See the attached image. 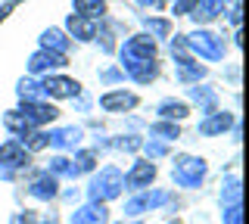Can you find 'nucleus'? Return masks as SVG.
Instances as JSON below:
<instances>
[{"label": "nucleus", "mask_w": 249, "mask_h": 224, "mask_svg": "<svg viewBox=\"0 0 249 224\" xmlns=\"http://www.w3.org/2000/svg\"><path fill=\"white\" fill-rule=\"evenodd\" d=\"M153 56H156V44L150 37H143V34L131 37V41L124 44V50H122V63L137 81H150L153 78Z\"/></svg>", "instance_id": "nucleus-1"}, {"label": "nucleus", "mask_w": 249, "mask_h": 224, "mask_svg": "<svg viewBox=\"0 0 249 224\" xmlns=\"http://www.w3.org/2000/svg\"><path fill=\"white\" fill-rule=\"evenodd\" d=\"M206 177V162L196 156H181L175 159V181L181 187H199V181Z\"/></svg>", "instance_id": "nucleus-2"}, {"label": "nucleus", "mask_w": 249, "mask_h": 224, "mask_svg": "<svg viewBox=\"0 0 249 224\" xmlns=\"http://www.w3.org/2000/svg\"><path fill=\"white\" fill-rule=\"evenodd\" d=\"M122 187H124V177L115 168H103L90 184V199H112L122 193Z\"/></svg>", "instance_id": "nucleus-3"}, {"label": "nucleus", "mask_w": 249, "mask_h": 224, "mask_svg": "<svg viewBox=\"0 0 249 224\" xmlns=\"http://www.w3.org/2000/svg\"><path fill=\"white\" fill-rule=\"evenodd\" d=\"M187 47H190L193 53H199V56H206V59H221V37L212 34V32H193V34H187Z\"/></svg>", "instance_id": "nucleus-4"}, {"label": "nucleus", "mask_w": 249, "mask_h": 224, "mask_svg": "<svg viewBox=\"0 0 249 224\" xmlns=\"http://www.w3.org/2000/svg\"><path fill=\"white\" fill-rule=\"evenodd\" d=\"M41 94H47V97H75L78 94V81H72V78H62V75H50L44 84H41Z\"/></svg>", "instance_id": "nucleus-5"}, {"label": "nucleus", "mask_w": 249, "mask_h": 224, "mask_svg": "<svg viewBox=\"0 0 249 224\" xmlns=\"http://www.w3.org/2000/svg\"><path fill=\"white\" fill-rule=\"evenodd\" d=\"M22 115H25L31 125H44V121H53V119H56V109H53L50 103H35V100H25Z\"/></svg>", "instance_id": "nucleus-6"}, {"label": "nucleus", "mask_w": 249, "mask_h": 224, "mask_svg": "<svg viewBox=\"0 0 249 224\" xmlns=\"http://www.w3.org/2000/svg\"><path fill=\"white\" fill-rule=\"evenodd\" d=\"M153 177H156V165H153V162H137V165L128 172V177H124V184L134 187V190H140V187H150Z\"/></svg>", "instance_id": "nucleus-7"}, {"label": "nucleus", "mask_w": 249, "mask_h": 224, "mask_svg": "<svg viewBox=\"0 0 249 224\" xmlns=\"http://www.w3.org/2000/svg\"><path fill=\"white\" fill-rule=\"evenodd\" d=\"M56 66H66V53H53V50H41L28 59V69L31 72H47V69H56Z\"/></svg>", "instance_id": "nucleus-8"}, {"label": "nucleus", "mask_w": 249, "mask_h": 224, "mask_svg": "<svg viewBox=\"0 0 249 224\" xmlns=\"http://www.w3.org/2000/svg\"><path fill=\"white\" fill-rule=\"evenodd\" d=\"M25 159H28V153H25V146L19 140H6L0 146V162H3V165L19 168V165H25Z\"/></svg>", "instance_id": "nucleus-9"}, {"label": "nucleus", "mask_w": 249, "mask_h": 224, "mask_svg": "<svg viewBox=\"0 0 249 224\" xmlns=\"http://www.w3.org/2000/svg\"><path fill=\"white\" fill-rule=\"evenodd\" d=\"M137 103L134 94H128V90H112V94H103L100 97V106L109 112H119V109H131V106Z\"/></svg>", "instance_id": "nucleus-10"}, {"label": "nucleus", "mask_w": 249, "mask_h": 224, "mask_svg": "<svg viewBox=\"0 0 249 224\" xmlns=\"http://www.w3.org/2000/svg\"><path fill=\"white\" fill-rule=\"evenodd\" d=\"M221 6H224V0H196L193 10H190V16L196 22H209V19H215L218 13H221Z\"/></svg>", "instance_id": "nucleus-11"}, {"label": "nucleus", "mask_w": 249, "mask_h": 224, "mask_svg": "<svg viewBox=\"0 0 249 224\" xmlns=\"http://www.w3.org/2000/svg\"><path fill=\"white\" fill-rule=\"evenodd\" d=\"M69 32H72L75 37H81V41H90V37L97 34V22L84 19V16H72L69 19Z\"/></svg>", "instance_id": "nucleus-12"}, {"label": "nucleus", "mask_w": 249, "mask_h": 224, "mask_svg": "<svg viewBox=\"0 0 249 224\" xmlns=\"http://www.w3.org/2000/svg\"><path fill=\"white\" fill-rule=\"evenodd\" d=\"M103 221H106L103 206H84L72 215V224H103Z\"/></svg>", "instance_id": "nucleus-13"}, {"label": "nucleus", "mask_w": 249, "mask_h": 224, "mask_svg": "<svg viewBox=\"0 0 249 224\" xmlns=\"http://www.w3.org/2000/svg\"><path fill=\"white\" fill-rule=\"evenodd\" d=\"M3 121H6V128H10L13 134H19V137H28L31 131H35V125H31V121H28L22 112H6Z\"/></svg>", "instance_id": "nucleus-14"}, {"label": "nucleus", "mask_w": 249, "mask_h": 224, "mask_svg": "<svg viewBox=\"0 0 249 224\" xmlns=\"http://www.w3.org/2000/svg\"><path fill=\"white\" fill-rule=\"evenodd\" d=\"M31 193H35L37 199H50V196H56V177H53V174H41L35 184H31Z\"/></svg>", "instance_id": "nucleus-15"}, {"label": "nucleus", "mask_w": 249, "mask_h": 224, "mask_svg": "<svg viewBox=\"0 0 249 224\" xmlns=\"http://www.w3.org/2000/svg\"><path fill=\"white\" fill-rule=\"evenodd\" d=\"M41 47L53 50V53H66V34H62L59 28H50V32L41 34Z\"/></svg>", "instance_id": "nucleus-16"}, {"label": "nucleus", "mask_w": 249, "mask_h": 224, "mask_svg": "<svg viewBox=\"0 0 249 224\" xmlns=\"http://www.w3.org/2000/svg\"><path fill=\"white\" fill-rule=\"evenodd\" d=\"M228 128H231V115L228 112H218V115H212V119H206L199 125L202 134H221V131H228Z\"/></svg>", "instance_id": "nucleus-17"}, {"label": "nucleus", "mask_w": 249, "mask_h": 224, "mask_svg": "<svg viewBox=\"0 0 249 224\" xmlns=\"http://www.w3.org/2000/svg\"><path fill=\"white\" fill-rule=\"evenodd\" d=\"M75 16H84V19L103 16V0H75Z\"/></svg>", "instance_id": "nucleus-18"}, {"label": "nucleus", "mask_w": 249, "mask_h": 224, "mask_svg": "<svg viewBox=\"0 0 249 224\" xmlns=\"http://www.w3.org/2000/svg\"><path fill=\"white\" fill-rule=\"evenodd\" d=\"M162 203H168L165 193H156V196H140V199H134V203L128 206V212H131V215H140L143 208H150V206H162Z\"/></svg>", "instance_id": "nucleus-19"}, {"label": "nucleus", "mask_w": 249, "mask_h": 224, "mask_svg": "<svg viewBox=\"0 0 249 224\" xmlns=\"http://www.w3.org/2000/svg\"><path fill=\"white\" fill-rule=\"evenodd\" d=\"M47 137H50V143H56V146H72V143H78L81 131H78V128H62V131H56V134H47Z\"/></svg>", "instance_id": "nucleus-20"}, {"label": "nucleus", "mask_w": 249, "mask_h": 224, "mask_svg": "<svg viewBox=\"0 0 249 224\" xmlns=\"http://www.w3.org/2000/svg\"><path fill=\"white\" fill-rule=\"evenodd\" d=\"M159 112L165 115V119H184V115H187V106L184 103H171V100H168V103L159 106Z\"/></svg>", "instance_id": "nucleus-21"}, {"label": "nucleus", "mask_w": 249, "mask_h": 224, "mask_svg": "<svg viewBox=\"0 0 249 224\" xmlns=\"http://www.w3.org/2000/svg\"><path fill=\"white\" fill-rule=\"evenodd\" d=\"M53 172H59V174H78V165H69V159H53Z\"/></svg>", "instance_id": "nucleus-22"}, {"label": "nucleus", "mask_w": 249, "mask_h": 224, "mask_svg": "<svg viewBox=\"0 0 249 224\" xmlns=\"http://www.w3.org/2000/svg\"><path fill=\"white\" fill-rule=\"evenodd\" d=\"M153 134H162V137H178V128H175V125H165V121H159V125H153Z\"/></svg>", "instance_id": "nucleus-23"}, {"label": "nucleus", "mask_w": 249, "mask_h": 224, "mask_svg": "<svg viewBox=\"0 0 249 224\" xmlns=\"http://www.w3.org/2000/svg\"><path fill=\"white\" fill-rule=\"evenodd\" d=\"M193 3H196V0H178L175 10H178V13H190V10H193Z\"/></svg>", "instance_id": "nucleus-24"}, {"label": "nucleus", "mask_w": 249, "mask_h": 224, "mask_svg": "<svg viewBox=\"0 0 249 224\" xmlns=\"http://www.w3.org/2000/svg\"><path fill=\"white\" fill-rule=\"evenodd\" d=\"M228 224H240V206H231L228 208Z\"/></svg>", "instance_id": "nucleus-25"}, {"label": "nucleus", "mask_w": 249, "mask_h": 224, "mask_svg": "<svg viewBox=\"0 0 249 224\" xmlns=\"http://www.w3.org/2000/svg\"><path fill=\"white\" fill-rule=\"evenodd\" d=\"M150 28H153L156 34H165V32H168V22H162V19H159V22H150Z\"/></svg>", "instance_id": "nucleus-26"}, {"label": "nucleus", "mask_w": 249, "mask_h": 224, "mask_svg": "<svg viewBox=\"0 0 249 224\" xmlns=\"http://www.w3.org/2000/svg\"><path fill=\"white\" fill-rule=\"evenodd\" d=\"M146 153H150V156H162V153H165V150H162L159 143H150V146H146Z\"/></svg>", "instance_id": "nucleus-27"}, {"label": "nucleus", "mask_w": 249, "mask_h": 224, "mask_svg": "<svg viewBox=\"0 0 249 224\" xmlns=\"http://www.w3.org/2000/svg\"><path fill=\"white\" fill-rule=\"evenodd\" d=\"M231 10H233V13H231V19H233V22H240V0H233Z\"/></svg>", "instance_id": "nucleus-28"}, {"label": "nucleus", "mask_w": 249, "mask_h": 224, "mask_svg": "<svg viewBox=\"0 0 249 224\" xmlns=\"http://www.w3.org/2000/svg\"><path fill=\"white\" fill-rule=\"evenodd\" d=\"M137 3H140V6H156L159 0H137Z\"/></svg>", "instance_id": "nucleus-29"}, {"label": "nucleus", "mask_w": 249, "mask_h": 224, "mask_svg": "<svg viewBox=\"0 0 249 224\" xmlns=\"http://www.w3.org/2000/svg\"><path fill=\"white\" fill-rule=\"evenodd\" d=\"M50 224H53V221H50Z\"/></svg>", "instance_id": "nucleus-30"}]
</instances>
